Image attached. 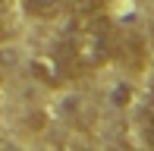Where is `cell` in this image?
<instances>
[{
  "mask_svg": "<svg viewBox=\"0 0 154 151\" xmlns=\"http://www.w3.org/2000/svg\"><path fill=\"white\" fill-rule=\"evenodd\" d=\"M66 51H69V60H72L79 69H97V66H104L110 60V51H113L107 19H101L94 13L91 22L82 25V29L72 35V41H69Z\"/></svg>",
  "mask_w": 154,
  "mask_h": 151,
  "instance_id": "6da1fadb",
  "label": "cell"
},
{
  "mask_svg": "<svg viewBox=\"0 0 154 151\" xmlns=\"http://www.w3.org/2000/svg\"><path fill=\"white\" fill-rule=\"evenodd\" d=\"M32 72L38 76L41 82H47V85H60V82H63V69H60L57 60H54V54L35 57V60H32Z\"/></svg>",
  "mask_w": 154,
  "mask_h": 151,
  "instance_id": "7a4b0ae2",
  "label": "cell"
},
{
  "mask_svg": "<svg viewBox=\"0 0 154 151\" xmlns=\"http://www.w3.org/2000/svg\"><path fill=\"white\" fill-rule=\"evenodd\" d=\"M22 3H25V10H29L32 16L47 19V16H54V13L63 6V0H22Z\"/></svg>",
  "mask_w": 154,
  "mask_h": 151,
  "instance_id": "3957f363",
  "label": "cell"
},
{
  "mask_svg": "<svg viewBox=\"0 0 154 151\" xmlns=\"http://www.w3.org/2000/svg\"><path fill=\"white\" fill-rule=\"evenodd\" d=\"M142 132H145V142L154 145V101L145 107V113H142Z\"/></svg>",
  "mask_w": 154,
  "mask_h": 151,
  "instance_id": "277c9868",
  "label": "cell"
},
{
  "mask_svg": "<svg viewBox=\"0 0 154 151\" xmlns=\"http://www.w3.org/2000/svg\"><path fill=\"white\" fill-rule=\"evenodd\" d=\"M75 13H82V16H94V13H101V0H72Z\"/></svg>",
  "mask_w": 154,
  "mask_h": 151,
  "instance_id": "5b68a950",
  "label": "cell"
},
{
  "mask_svg": "<svg viewBox=\"0 0 154 151\" xmlns=\"http://www.w3.org/2000/svg\"><path fill=\"white\" fill-rule=\"evenodd\" d=\"M129 98H132V88H129V85H116V88H113V104H116V107H123Z\"/></svg>",
  "mask_w": 154,
  "mask_h": 151,
  "instance_id": "8992f818",
  "label": "cell"
},
{
  "mask_svg": "<svg viewBox=\"0 0 154 151\" xmlns=\"http://www.w3.org/2000/svg\"><path fill=\"white\" fill-rule=\"evenodd\" d=\"M0 41H3V25H0Z\"/></svg>",
  "mask_w": 154,
  "mask_h": 151,
  "instance_id": "52a82bcc",
  "label": "cell"
}]
</instances>
